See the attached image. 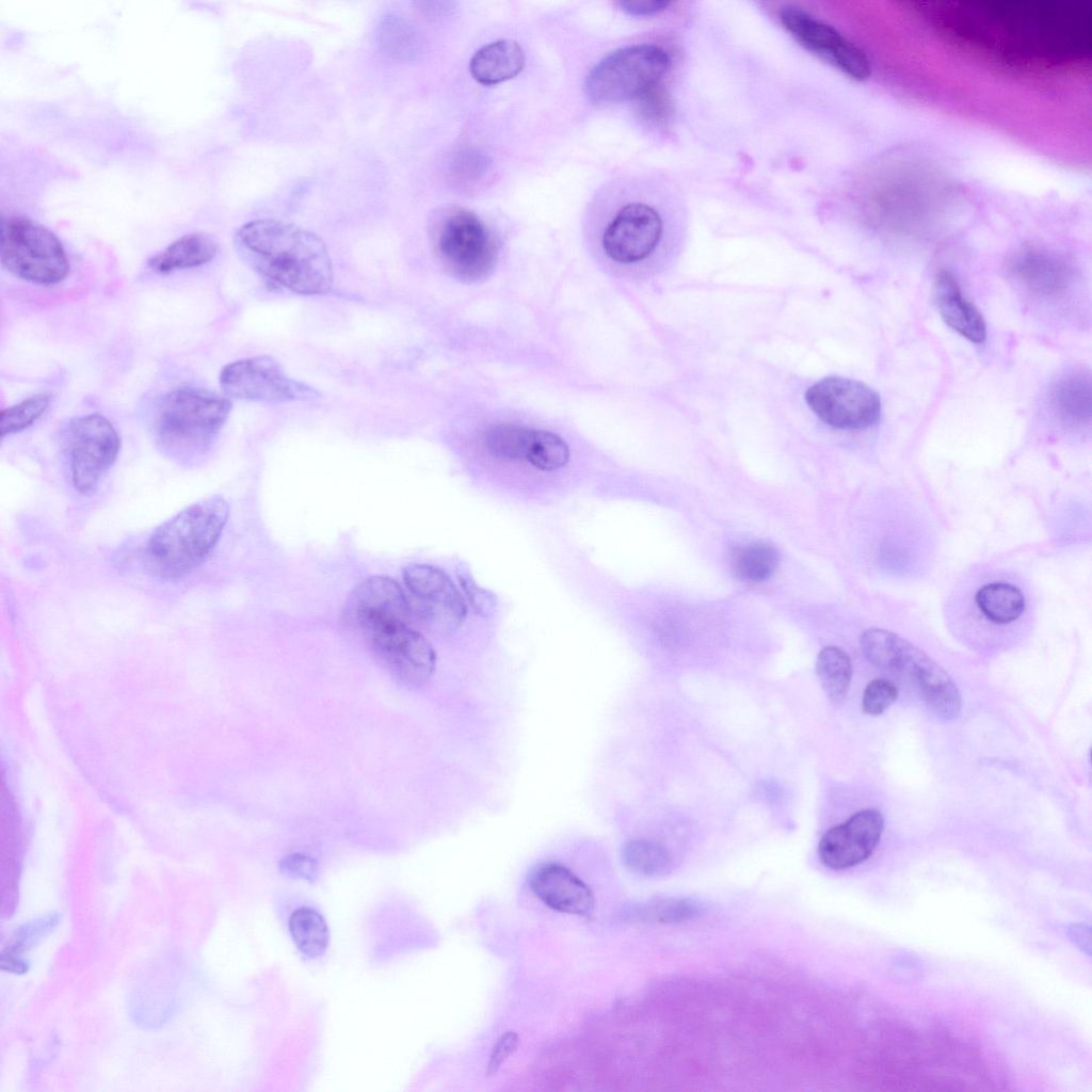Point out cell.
<instances>
[{"label":"cell","instance_id":"cell-16","mask_svg":"<svg viewBox=\"0 0 1092 1092\" xmlns=\"http://www.w3.org/2000/svg\"><path fill=\"white\" fill-rule=\"evenodd\" d=\"M884 819L877 809H863L825 832L819 842V857L826 867L842 870L866 861L877 848Z\"/></svg>","mask_w":1092,"mask_h":1092},{"label":"cell","instance_id":"cell-34","mask_svg":"<svg viewBox=\"0 0 1092 1092\" xmlns=\"http://www.w3.org/2000/svg\"><path fill=\"white\" fill-rule=\"evenodd\" d=\"M415 31L400 19L389 17L381 25V43L388 50L397 55L413 57L417 48Z\"/></svg>","mask_w":1092,"mask_h":1092},{"label":"cell","instance_id":"cell-33","mask_svg":"<svg viewBox=\"0 0 1092 1092\" xmlns=\"http://www.w3.org/2000/svg\"><path fill=\"white\" fill-rule=\"evenodd\" d=\"M456 577L475 613L482 617L492 616L497 607L496 595L476 582L468 565L465 563H459L456 566Z\"/></svg>","mask_w":1092,"mask_h":1092},{"label":"cell","instance_id":"cell-41","mask_svg":"<svg viewBox=\"0 0 1092 1092\" xmlns=\"http://www.w3.org/2000/svg\"><path fill=\"white\" fill-rule=\"evenodd\" d=\"M0 965L3 970L25 974L29 970L30 963L19 954L2 951Z\"/></svg>","mask_w":1092,"mask_h":1092},{"label":"cell","instance_id":"cell-20","mask_svg":"<svg viewBox=\"0 0 1092 1092\" xmlns=\"http://www.w3.org/2000/svg\"><path fill=\"white\" fill-rule=\"evenodd\" d=\"M218 247V242L208 234H187L151 256L147 266L158 274L197 268L210 262L215 257Z\"/></svg>","mask_w":1092,"mask_h":1092},{"label":"cell","instance_id":"cell-24","mask_svg":"<svg viewBox=\"0 0 1092 1092\" xmlns=\"http://www.w3.org/2000/svg\"><path fill=\"white\" fill-rule=\"evenodd\" d=\"M289 932L298 950L308 959L323 956L328 947L330 932L323 916L311 908H299L288 922Z\"/></svg>","mask_w":1092,"mask_h":1092},{"label":"cell","instance_id":"cell-42","mask_svg":"<svg viewBox=\"0 0 1092 1092\" xmlns=\"http://www.w3.org/2000/svg\"><path fill=\"white\" fill-rule=\"evenodd\" d=\"M1070 935H1071V940H1073L1074 943L1077 946H1079L1082 949L1083 948H1088V950H1090V948H1091L1090 944L1085 942V940L1088 941V942H1091V938H1090L1091 935H1090V928L1089 927H1086L1083 925H1074L1073 928L1071 929V934Z\"/></svg>","mask_w":1092,"mask_h":1092},{"label":"cell","instance_id":"cell-38","mask_svg":"<svg viewBox=\"0 0 1092 1092\" xmlns=\"http://www.w3.org/2000/svg\"><path fill=\"white\" fill-rule=\"evenodd\" d=\"M279 868L283 873L290 878L309 882L316 880L319 870L318 862L311 856L302 853H292L284 856L279 863Z\"/></svg>","mask_w":1092,"mask_h":1092},{"label":"cell","instance_id":"cell-18","mask_svg":"<svg viewBox=\"0 0 1092 1092\" xmlns=\"http://www.w3.org/2000/svg\"><path fill=\"white\" fill-rule=\"evenodd\" d=\"M934 299L942 319L949 327L970 342H984L985 321L977 307L963 294L958 279L949 270L942 269L936 273Z\"/></svg>","mask_w":1092,"mask_h":1092},{"label":"cell","instance_id":"cell-29","mask_svg":"<svg viewBox=\"0 0 1092 1092\" xmlns=\"http://www.w3.org/2000/svg\"><path fill=\"white\" fill-rule=\"evenodd\" d=\"M525 460L536 469L555 471L567 464L569 449L559 435L544 430H531Z\"/></svg>","mask_w":1092,"mask_h":1092},{"label":"cell","instance_id":"cell-27","mask_svg":"<svg viewBox=\"0 0 1092 1092\" xmlns=\"http://www.w3.org/2000/svg\"><path fill=\"white\" fill-rule=\"evenodd\" d=\"M706 909L707 905L696 899L665 898L636 904L627 913L643 922L673 924L692 919Z\"/></svg>","mask_w":1092,"mask_h":1092},{"label":"cell","instance_id":"cell-26","mask_svg":"<svg viewBox=\"0 0 1092 1092\" xmlns=\"http://www.w3.org/2000/svg\"><path fill=\"white\" fill-rule=\"evenodd\" d=\"M780 555L776 548L765 542H752L733 551L732 566L735 575L749 582L769 579L777 568Z\"/></svg>","mask_w":1092,"mask_h":1092},{"label":"cell","instance_id":"cell-39","mask_svg":"<svg viewBox=\"0 0 1092 1092\" xmlns=\"http://www.w3.org/2000/svg\"><path fill=\"white\" fill-rule=\"evenodd\" d=\"M519 1038L517 1033L508 1031L500 1037L495 1047L492 1050L489 1061L487 1064V1074H495L500 1065L511 1056L517 1048Z\"/></svg>","mask_w":1092,"mask_h":1092},{"label":"cell","instance_id":"cell-40","mask_svg":"<svg viewBox=\"0 0 1092 1092\" xmlns=\"http://www.w3.org/2000/svg\"><path fill=\"white\" fill-rule=\"evenodd\" d=\"M619 5L631 16H652L667 10L671 2L665 0H625L620 1Z\"/></svg>","mask_w":1092,"mask_h":1092},{"label":"cell","instance_id":"cell-6","mask_svg":"<svg viewBox=\"0 0 1092 1092\" xmlns=\"http://www.w3.org/2000/svg\"><path fill=\"white\" fill-rule=\"evenodd\" d=\"M667 50L654 44L621 48L599 61L589 73L584 87L595 102L638 98L659 82L669 70Z\"/></svg>","mask_w":1092,"mask_h":1092},{"label":"cell","instance_id":"cell-21","mask_svg":"<svg viewBox=\"0 0 1092 1092\" xmlns=\"http://www.w3.org/2000/svg\"><path fill=\"white\" fill-rule=\"evenodd\" d=\"M525 65L521 47L511 39H499L484 45L472 55L469 70L476 81L492 85L510 80Z\"/></svg>","mask_w":1092,"mask_h":1092},{"label":"cell","instance_id":"cell-5","mask_svg":"<svg viewBox=\"0 0 1092 1092\" xmlns=\"http://www.w3.org/2000/svg\"><path fill=\"white\" fill-rule=\"evenodd\" d=\"M0 259L14 276L41 286L60 284L70 269L57 235L25 215L1 218Z\"/></svg>","mask_w":1092,"mask_h":1092},{"label":"cell","instance_id":"cell-31","mask_svg":"<svg viewBox=\"0 0 1092 1092\" xmlns=\"http://www.w3.org/2000/svg\"><path fill=\"white\" fill-rule=\"evenodd\" d=\"M51 402V394L39 392L3 410L0 414L1 437L4 438L30 428L46 413Z\"/></svg>","mask_w":1092,"mask_h":1092},{"label":"cell","instance_id":"cell-9","mask_svg":"<svg viewBox=\"0 0 1092 1092\" xmlns=\"http://www.w3.org/2000/svg\"><path fill=\"white\" fill-rule=\"evenodd\" d=\"M402 575L413 616L440 635H451L462 626L467 615L466 601L444 571L430 564L411 563Z\"/></svg>","mask_w":1092,"mask_h":1092},{"label":"cell","instance_id":"cell-37","mask_svg":"<svg viewBox=\"0 0 1092 1092\" xmlns=\"http://www.w3.org/2000/svg\"><path fill=\"white\" fill-rule=\"evenodd\" d=\"M491 166L487 155L476 148H466L456 154L452 161V172L461 180L480 179Z\"/></svg>","mask_w":1092,"mask_h":1092},{"label":"cell","instance_id":"cell-10","mask_svg":"<svg viewBox=\"0 0 1092 1092\" xmlns=\"http://www.w3.org/2000/svg\"><path fill=\"white\" fill-rule=\"evenodd\" d=\"M804 398L812 412L835 429L860 430L880 420V396L856 380L824 378L809 386Z\"/></svg>","mask_w":1092,"mask_h":1092},{"label":"cell","instance_id":"cell-32","mask_svg":"<svg viewBox=\"0 0 1092 1092\" xmlns=\"http://www.w3.org/2000/svg\"><path fill=\"white\" fill-rule=\"evenodd\" d=\"M59 914L51 913L23 924L15 930L4 951L21 956L50 933L59 924Z\"/></svg>","mask_w":1092,"mask_h":1092},{"label":"cell","instance_id":"cell-1","mask_svg":"<svg viewBox=\"0 0 1092 1092\" xmlns=\"http://www.w3.org/2000/svg\"><path fill=\"white\" fill-rule=\"evenodd\" d=\"M235 245L254 271L291 292L316 295L332 287L333 264L324 242L298 225L250 221L236 231Z\"/></svg>","mask_w":1092,"mask_h":1092},{"label":"cell","instance_id":"cell-25","mask_svg":"<svg viewBox=\"0 0 1092 1092\" xmlns=\"http://www.w3.org/2000/svg\"><path fill=\"white\" fill-rule=\"evenodd\" d=\"M816 673L826 696L834 704H841L848 693L853 669L846 652L836 646H826L816 660Z\"/></svg>","mask_w":1092,"mask_h":1092},{"label":"cell","instance_id":"cell-30","mask_svg":"<svg viewBox=\"0 0 1092 1092\" xmlns=\"http://www.w3.org/2000/svg\"><path fill=\"white\" fill-rule=\"evenodd\" d=\"M531 429L500 423L487 430L484 446L488 454L501 461L525 460Z\"/></svg>","mask_w":1092,"mask_h":1092},{"label":"cell","instance_id":"cell-7","mask_svg":"<svg viewBox=\"0 0 1092 1092\" xmlns=\"http://www.w3.org/2000/svg\"><path fill=\"white\" fill-rule=\"evenodd\" d=\"M65 449L74 488L82 496H91L115 464L121 437L107 417L87 414L69 422Z\"/></svg>","mask_w":1092,"mask_h":1092},{"label":"cell","instance_id":"cell-8","mask_svg":"<svg viewBox=\"0 0 1092 1092\" xmlns=\"http://www.w3.org/2000/svg\"><path fill=\"white\" fill-rule=\"evenodd\" d=\"M219 382L225 396L254 402L285 403L319 397L316 388L289 378L269 355L227 364L220 372Z\"/></svg>","mask_w":1092,"mask_h":1092},{"label":"cell","instance_id":"cell-4","mask_svg":"<svg viewBox=\"0 0 1092 1092\" xmlns=\"http://www.w3.org/2000/svg\"><path fill=\"white\" fill-rule=\"evenodd\" d=\"M860 644L870 663L913 687L937 718L944 721L958 718L962 698L957 685L924 651L881 628L865 630Z\"/></svg>","mask_w":1092,"mask_h":1092},{"label":"cell","instance_id":"cell-19","mask_svg":"<svg viewBox=\"0 0 1092 1092\" xmlns=\"http://www.w3.org/2000/svg\"><path fill=\"white\" fill-rule=\"evenodd\" d=\"M1010 270L1026 290L1041 298H1054L1064 293L1073 279V272L1067 263L1041 251L1021 253L1012 261Z\"/></svg>","mask_w":1092,"mask_h":1092},{"label":"cell","instance_id":"cell-22","mask_svg":"<svg viewBox=\"0 0 1092 1092\" xmlns=\"http://www.w3.org/2000/svg\"><path fill=\"white\" fill-rule=\"evenodd\" d=\"M1050 404L1058 416L1066 422H1088L1092 412L1090 375L1081 371H1071L1061 375L1051 387Z\"/></svg>","mask_w":1092,"mask_h":1092},{"label":"cell","instance_id":"cell-23","mask_svg":"<svg viewBox=\"0 0 1092 1092\" xmlns=\"http://www.w3.org/2000/svg\"><path fill=\"white\" fill-rule=\"evenodd\" d=\"M975 603L982 614L995 624L1016 621L1025 610V597L1021 590L1007 582H992L982 585L976 593Z\"/></svg>","mask_w":1092,"mask_h":1092},{"label":"cell","instance_id":"cell-36","mask_svg":"<svg viewBox=\"0 0 1092 1092\" xmlns=\"http://www.w3.org/2000/svg\"><path fill=\"white\" fill-rule=\"evenodd\" d=\"M898 689L894 682L885 678L872 679L863 694V710L870 716L883 713L897 700Z\"/></svg>","mask_w":1092,"mask_h":1092},{"label":"cell","instance_id":"cell-11","mask_svg":"<svg viewBox=\"0 0 1092 1092\" xmlns=\"http://www.w3.org/2000/svg\"><path fill=\"white\" fill-rule=\"evenodd\" d=\"M778 19L804 49L849 78L865 81L870 77L871 65L865 52L830 23L791 4L780 9Z\"/></svg>","mask_w":1092,"mask_h":1092},{"label":"cell","instance_id":"cell-28","mask_svg":"<svg viewBox=\"0 0 1092 1092\" xmlns=\"http://www.w3.org/2000/svg\"><path fill=\"white\" fill-rule=\"evenodd\" d=\"M621 857L624 866L640 877H661L671 869L669 852L663 846L652 840L627 841L622 848Z\"/></svg>","mask_w":1092,"mask_h":1092},{"label":"cell","instance_id":"cell-3","mask_svg":"<svg viewBox=\"0 0 1092 1092\" xmlns=\"http://www.w3.org/2000/svg\"><path fill=\"white\" fill-rule=\"evenodd\" d=\"M230 411L225 396L199 387L175 388L155 404L156 445L172 462L194 465L210 451Z\"/></svg>","mask_w":1092,"mask_h":1092},{"label":"cell","instance_id":"cell-35","mask_svg":"<svg viewBox=\"0 0 1092 1092\" xmlns=\"http://www.w3.org/2000/svg\"><path fill=\"white\" fill-rule=\"evenodd\" d=\"M637 111L647 124L656 127L664 126L671 118L673 108L669 94L656 85L639 96Z\"/></svg>","mask_w":1092,"mask_h":1092},{"label":"cell","instance_id":"cell-12","mask_svg":"<svg viewBox=\"0 0 1092 1092\" xmlns=\"http://www.w3.org/2000/svg\"><path fill=\"white\" fill-rule=\"evenodd\" d=\"M437 246L446 267L462 280H479L495 269V244L482 221L470 211H456L444 221Z\"/></svg>","mask_w":1092,"mask_h":1092},{"label":"cell","instance_id":"cell-17","mask_svg":"<svg viewBox=\"0 0 1092 1092\" xmlns=\"http://www.w3.org/2000/svg\"><path fill=\"white\" fill-rule=\"evenodd\" d=\"M528 882L534 895L556 911L589 916L594 910L591 889L565 866L557 863L540 864L530 871Z\"/></svg>","mask_w":1092,"mask_h":1092},{"label":"cell","instance_id":"cell-2","mask_svg":"<svg viewBox=\"0 0 1092 1092\" xmlns=\"http://www.w3.org/2000/svg\"><path fill=\"white\" fill-rule=\"evenodd\" d=\"M229 517L222 496L200 499L161 523L148 536L145 569L161 581H178L198 568L219 543Z\"/></svg>","mask_w":1092,"mask_h":1092},{"label":"cell","instance_id":"cell-13","mask_svg":"<svg viewBox=\"0 0 1092 1092\" xmlns=\"http://www.w3.org/2000/svg\"><path fill=\"white\" fill-rule=\"evenodd\" d=\"M385 669L408 687H421L436 668V653L429 640L410 623H389L364 633Z\"/></svg>","mask_w":1092,"mask_h":1092},{"label":"cell","instance_id":"cell-15","mask_svg":"<svg viewBox=\"0 0 1092 1092\" xmlns=\"http://www.w3.org/2000/svg\"><path fill=\"white\" fill-rule=\"evenodd\" d=\"M343 616L363 633L389 623H410L412 607L403 588L387 576L362 581L348 596Z\"/></svg>","mask_w":1092,"mask_h":1092},{"label":"cell","instance_id":"cell-14","mask_svg":"<svg viewBox=\"0 0 1092 1092\" xmlns=\"http://www.w3.org/2000/svg\"><path fill=\"white\" fill-rule=\"evenodd\" d=\"M663 231L660 213L645 203L624 206L608 224L603 236L606 254L620 263H633L648 257L659 244Z\"/></svg>","mask_w":1092,"mask_h":1092}]
</instances>
